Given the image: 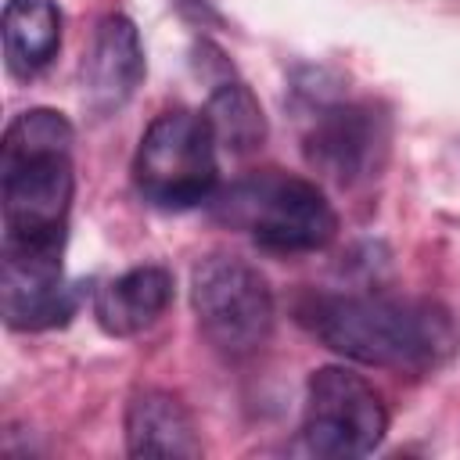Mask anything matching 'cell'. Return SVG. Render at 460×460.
Segmentation results:
<instances>
[{"label":"cell","mask_w":460,"mask_h":460,"mask_svg":"<svg viewBox=\"0 0 460 460\" xmlns=\"http://www.w3.org/2000/svg\"><path fill=\"white\" fill-rule=\"evenodd\" d=\"M140 79H144V47L137 25L126 14L101 18L90 54L83 61V93L90 108L111 111L126 104Z\"/></svg>","instance_id":"9"},{"label":"cell","mask_w":460,"mask_h":460,"mask_svg":"<svg viewBox=\"0 0 460 460\" xmlns=\"http://www.w3.org/2000/svg\"><path fill=\"white\" fill-rule=\"evenodd\" d=\"M169 302H172V273L151 262V266H133L122 277L108 280L97 291L93 316L108 334L129 338L151 327L169 309Z\"/></svg>","instance_id":"11"},{"label":"cell","mask_w":460,"mask_h":460,"mask_svg":"<svg viewBox=\"0 0 460 460\" xmlns=\"http://www.w3.org/2000/svg\"><path fill=\"white\" fill-rule=\"evenodd\" d=\"M388 431V410L377 388L345 370V367H320L305 385V413H302V438L309 453L349 460L363 456L381 446Z\"/></svg>","instance_id":"6"},{"label":"cell","mask_w":460,"mask_h":460,"mask_svg":"<svg viewBox=\"0 0 460 460\" xmlns=\"http://www.w3.org/2000/svg\"><path fill=\"white\" fill-rule=\"evenodd\" d=\"M72 187V122L50 108L14 115L0 144L4 244H65Z\"/></svg>","instance_id":"2"},{"label":"cell","mask_w":460,"mask_h":460,"mask_svg":"<svg viewBox=\"0 0 460 460\" xmlns=\"http://www.w3.org/2000/svg\"><path fill=\"white\" fill-rule=\"evenodd\" d=\"M0 32L7 68L14 75H36L61 47V11L54 0H7Z\"/></svg>","instance_id":"12"},{"label":"cell","mask_w":460,"mask_h":460,"mask_svg":"<svg viewBox=\"0 0 460 460\" xmlns=\"http://www.w3.org/2000/svg\"><path fill=\"white\" fill-rule=\"evenodd\" d=\"M126 449L129 456L194 460L201 456V438L190 410L162 388H144L126 406Z\"/></svg>","instance_id":"10"},{"label":"cell","mask_w":460,"mask_h":460,"mask_svg":"<svg viewBox=\"0 0 460 460\" xmlns=\"http://www.w3.org/2000/svg\"><path fill=\"white\" fill-rule=\"evenodd\" d=\"M302 323L338 356L399 374H431L460 352L453 316L424 298L320 295L302 309Z\"/></svg>","instance_id":"1"},{"label":"cell","mask_w":460,"mask_h":460,"mask_svg":"<svg viewBox=\"0 0 460 460\" xmlns=\"http://www.w3.org/2000/svg\"><path fill=\"white\" fill-rule=\"evenodd\" d=\"M216 137L205 115L162 111L140 137L133 183L155 208H194L216 194Z\"/></svg>","instance_id":"4"},{"label":"cell","mask_w":460,"mask_h":460,"mask_svg":"<svg viewBox=\"0 0 460 460\" xmlns=\"http://www.w3.org/2000/svg\"><path fill=\"white\" fill-rule=\"evenodd\" d=\"M201 115L216 137V147H226L230 155H252L266 140V115L255 93L237 79L219 83Z\"/></svg>","instance_id":"13"},{"label":"cell","mask_w":460,"mask_h":460,"mask_svg":"<svg viewBox=\"0 0 460 460\" xmlns=\"http://www.w3.org/2000/svg\"><path fill=\"white\" fill-rule=\"evenodd\" d=\"M190 305L205 341L230 356H252L273 331V291L237 255H205L190 270Z\"/></svg>","instance_id":"5"},{"label":"cell","mask_w":460,"mask_h":460,"mask_svg":"<svg viewBox=\"0 0 460 460\" xmlns=\"http://www.w3.org/2000/svg\"><path fill=\"white\" fill-rule=\"evenodd\" d=\"M388 119L370 104H327L305 133V162L338 187H356L385 165Z\"/></svg>","instance_id":"7"},{"label":"cell","mask_w":460,"mask_h":460,"mask_svg":"<svg viewBox=\"0 0 460 460\" xmlns=\"http://www.w3.org/2000/svg\"><path fill=\"white\" fill-rule=\"evenodd\" d=\"M75 298L61 273V244H4L0 313L14 331H47L72 316Z\"/></svg>","instance_id":"8"},{"label":"cell","mask_w":460,"mask_h":460,"mask_svg":"<svg viewBox=\"0 0 460 460\" xmlns=\"http://www.w3.org/2000/svg\"><path fill=\"white\" fill-rule=\"evenodd\" d=\"M212 216L266 252H320L338 234L327 194L302 176L266 169L212 194Z\"/></svg>","instance_id":"3"}]
</instances>
